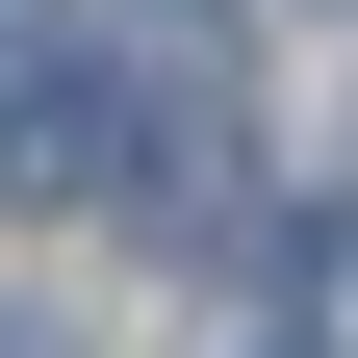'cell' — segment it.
<instances>
[{"mask_svg": "<svg viewBox=\"0 0 358 358\" xmlns=\"http://www.w3.org/2000/svg\"><path fill=\"white\" fill-rule=\"evenodd\" d=\"M0 358H52V333H26V307H0Z\"/></svg>", "mask_w": 358, "mask_h": 358, "instance_id": "obj_2", "label": "cell"}, {"mask_svg": "<svg viewBox=\"0 0 358 358\" xmlns=\"http://www.w3.org/2000/svg\"><path fill=\"white\" fill-rule=\"evenodd\" d=\"M179 128L205 103H154V77H103V52H26L0 77V205H205Z\"/></svg>", "mask_w": 358, "mask_h": 358, "instance_id": "obj_1", "label": "cell"}]
</instances>
